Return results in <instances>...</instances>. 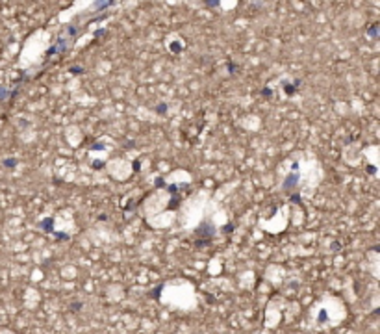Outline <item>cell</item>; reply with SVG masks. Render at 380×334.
Here are the masks:
<instances>
[{
	"label": "cell",
	"mask_w": 380,
	"mask_h": 334,
	"mask_svg": "<svg viewBox=\"0 0 380 334\" xmlns=\"http://www.w3.org/2000/svg\"><path fill=\"white\" fill-rule=\"evenodd\" d=\"M111 4H113V0H97V4L93 6V11H102L104 8H108Z\"/></svg>",
	"instance_id": "cell-3"
},
{
	"label": "cell",
	"mask_w": 380,
	"mask_h": 334,
	"mask_svg": "<svg viewBox=\"0 0 380 334\" xmlns=\"http://www.w3.org/2000/svg\"><path fill=\"white\" fill-rule=\"evenodd\" d=\"M70 73H82V69L80 67H73V69H70Z\"/></svg>",
	"instance_id": "cell-12"
},
{
	"label": "cell",
	"mask_w": 380,
	"mask_h": 334,
	"mask_svg": "<svg viewBox=\"0 0 380 334\" xmlns=\"http://www.w3.org/2000/svg\"><path fill=\"white\" fill-rule=\"evenodd\" d=\"M180 50H182V45H180L178 41H176V43H171V52H174V54H178Z\"/></svg>",
	"instance_id": "cell-6"
},
{
	"label": "cell",
	"mask_w": 380,
	"mask_h": 334,
	"mask_svg": "<svg viewBox=\"0 0 380 334\" xmlns=\"http://www.w3.org/2000/svg\"><path fill=\"white\" fill-rule=\"evenodd\" d=\"M376 28H378V24H375V26L369 28V35H371V37H376Z\"/></svg>",
	"instance_id": "cell-7"
},
{
	"label": "cell",
	"mask_w": 380,
	"mask_h": 334,
	"mask_svg": "<svg viewBox=\"0 0 380 334\" xmlns=\"http://www.w3.org/2000/svg\"><path fill=\"white\" fill-rule=\"evenodd\" d=\"M160 293H161V288H158V290H154V292H152L150 295H152V297H160Z\"/></svg>",
	"instance_id": "cell-10"
},
{
	"label": "cell",
	"mask_w": 380,
	"mask_h": 334,
	"mask_svg": "<svg viewBox=\"0 0 380 334\" xmlns=\"http://www.w3.org/2000/svg\"><path fill=\"white\" fill-rule=\"evenodd\" d=\"M50 225H52V219H50V217H48V219H45V221H41V223H39V227H41V228H43L45 232H54V228H52Z\"/></svg>",
	"instance_id": "cell-5"
},
{
	"label": "cell",
	"mask_w": 380,
	"mask_h": 334,
	"mask_svg": "<svg viewBox=\"0 0 380 334\" xmlns=\"http://www.w3.org/2000/svg\"><path fill=\"white\" fill-rule=\"evenodd\" d=\"M165 108H167L165 104H160V106H156V111H160V113H165V111H167Z\"/></svg>",
	"instance_id": "cell-8"
},
{
	"label": "cell",
	"mask_w": 380,
	"mask_h": 334,
	"mask_svg": "<svg viewBox=\"0 0 380 334\" xmlns=\"http://www.w3.org/2000/svg\"><path fill=\"white\" fill-rule=\"evenodd\" d=\"M326 321V312H321L319 314V323H324Z\"/></svg>",
	"instance_id": "cell-9"
},
{
	"label": "cell",
	"mask_w": 380,
	"mask_h": 334,
	"mask_svg": "<svg viewBox=\"0 0 380 334\" xmlns=\"http://www.w3.org/2000/svg\"><path fill=\"white\" fill-rule=\"evenodd\" d=\"M297 180H299V165L297 163H293V173L286 178V184H284V191H291V189H295V186H297Z\"/></svg>",
	"instance_id": "cell-2"
},
{
	"label": "cell",
	"mask_w": 380,
	"mask_h": 334,
	"mask_svg": "<svg viewBox=\"0 0 380 334\" xmlns=\"http://www.w3.org/2000/svg\"><path fill=\"white\" fill-rule=\"evenodd\" d=\"M295 85H300V80H297ZM295 85H291V84H288V82H284V89H286L288 95H295V93H297V87H295Z\"/></svg>",
	"instance_id": "cell-4"
},
{
	"label": "cell",
	"mask_w": 380,
	"mask_h": 334,
	"mask_svg": "<svg viewBox=\"0 0 380 334\" xmlns=\"http://www.w3.org/2000/svg\"><path fill=\"white\" fill-rule=\"evenodd\" d=\"M199 238L202 236V241L204 243H208L211 238H213V234H215V228H213L211 225H208V223H204V225H200L199 228H197V232H195Z\"/></svg>",
	"instance_id": "cell-1"
},
{
	"label": "cell",
	"mask_w": 380,
	"mask_h": 334,
	"mask_svg": "<svg viewBox=\"0 0 380 334\" xmlns=\"http://www.w3.org/2000/svg\"><path fill=\"white\" fill-rule=\"evenodd\" d=\"M4 163H6V165H15V163H17V160H6Z\"/></svg>",
	"instance_id": "cell-11"
}]
</instances>
